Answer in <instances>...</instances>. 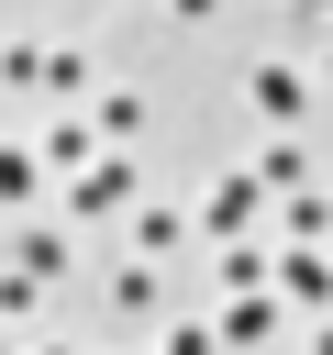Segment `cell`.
I'll return each mask as SVG.
<instances>
[{
	"label": "cell",
	"mask_w": 333,
	"mask_h": 355,
	"mask_svg": "<svg viewBox=\"0 0 333 355\" xmlns=\"http://www.w3.org/2000/svg\"><path fill=\"white\" fill-rule=\"evenodd\" d=\"M122 200H133V166H122V155H89V166H78V189H67V211H78V222H100V211H122Z\"/></svg>",
	"instance_id": "1"
},
{
	"label": "cell",
	"mask_w": 333,
	"mask_h": 355,
	"mask_svg": "<svg viewBox=\"0 0 333 355\" xmlns=\"http://www.w3.org/2000/svg\"><path fill=\"white\" fill-rule=\"evenodd\" d=\"M244 100H255V111H266V122H300V100H311V78H300V67H278V55H266V67H255V78H244Z\"/></svg>",
	"instance_id": "2"
},
{
	"label": "cell",
	"mask_w": 333,
	"mask_h": 355,
	"mask_svg": "<svg viewBox=\"0 0 333 355\" xmlns=\"http://www.w3.org/2000/svg\"><path fill=\"white\" fill-rule=\"evenodd\" d=\"M266 333H278V300H266V288H244V300L211 322V344H266Z\"/></svg>",
	"instance_id": "3"
},
{
	"label": "cell",
	"mask_w": 333,
	"mask_h": 355,
	"mask_svg": "<svg viewBox=\"0 0 333 355\" xmlns=\"http://www.w3.org/2000/svg\"><path fill=\"white\" fill-rule=\"evenodd\" d=\"M244 178H255L266 200H289V189H311V155H300V144H266V155H255Z\"/></svg>",
	"instance_id": "4"
},
{
	"label": "cell",
	"mask_w": 333,
	"mask_h": 355,
	"mask_svg": "<svg viewBox=\"0 0 333 355\" xmlns=\"http://www.w3.org/2000/svg\"><path fill=\"white\" fill-rule=\"evenodd\" d=\"M255 200H266V189H255V178H222V189H211V211H200V222H211V233H244V222H255Z\"/></svg>",
	"instance_id": "5"
},
{
	"label": "cell",
	"mask_w": 333,
	"mask_h": 355,
	"mask_svg": "<svg viewBox=\"0 0 333 355\" xmlns=\"http://www.w3.org/2000/svg\"><path fill=\"white\" fill-rule=\"evenodd\" d=\"M278 288H289V300H333V266H322L311 244H289V255H278Z\"/></svg>",
	"instance_id": "6"
},
{
	"label": "cell",
	"mask_w": 333,
	"mask_h": 355,
	"mask_svg": "<svg viewBox=\"0 0 333 355\" xmlns=\"http://www.w3.org/2000/svg\"><path fill=\"white\" fill-rule=\"evenodd\" d=\"M44 189V155H22V144H0V211H22Z\"/></svg>",
	"instance_id": "7"
},
{
	"label": "cell",
	"mask_w": 333,
	"mask_h": 355,
	"mask_svg": "<svg viewBox=\"0 0 333 355\" xmlns=\"http://www.w3.org/2000/svg\"><path fill=\"white\" fill-rule=\"evenodd\" d=\"M178 233H189V211H166V200L133 211V244H144V255H178Z\"/></svg>",
	"instance_id": "8"
},
{
	"label": "cell",
	"mask_w": 333,
	"mask_h": 355,
	"mask_svg": "<svg viewBox=\"0 0 333 355\" xmlns=\"http://www.w3.org/2000/svg\"><path fill=\"white\" fill-rule=\"evenodd\" d=\"M11 266H22V277H33V288H44V277H56V266H67V244H56V233H11Z\"/></svg>",
	"instance_id": "9"
},
{
	"label": "cell",
	"mask_w": 333,
	"mask_h": 355,
	"mask_svg": "<svg viewBox=\"0 0 333 355\" xmlns=\"http://www.w3.org/2000/svg\"><path fill=\"white\" fill-rule=\"evenodd\" d=\"M211 277H222V288H233V300H244V288H266V277H278V255H255V244H233V255H222V266H211Z\"/></svg>",
	"instance_id": "10"
},
{
	"label": "cell",
	"mask_w": 333,
	"mask_h": 355,
	"mask_svg": "<svg viewBox=\"0 0 333 355\" xmlns=\"http://www.w3.org/2000/svg\"><path fill=\"white\" fill-rule=\"evenodd\" d=\"M44 78V44H0V89H33Z\"/></svg>",
	"instance_id": "11"
},
{
	"label": "cell",
	"mask_w": 333,
	"mask_h": 355,
	"mask_svg": "<svg viewBox=\"0 0 333 355\" xmlns=\"http://www.w3.org/2000/svg\"><path fill=\"white\" fill-rule=\"evenodd\" d=\"M22 311H33V277H22V266H0V322H22Z\"/></svg>",
	"instance_id": "12"
},
{
	"label": "cell",
	"mask_w": 333,
	"mask_h": 355,
	"mask_svg": "<svg viewBox=\"0 0 333 355\" xmlns=\"http://www.w3.org/2000/svg\"><path fill=\"white\" fill-rule=\"evenodd\" d=\"M155 355H222V344H211V322H178V333H166Z\"/></svg>",
	"instance_id": "13"
},
{
	"label": "cell",
	"mask_w": 333,
	"mask_h": 355,
	"mask_svg": "<svg viewBox=\"0 0 333 355\" xmlns=\"http://www.w3.org/2000/svg\"><path fill=\"white\" fill-rule=\"evenodd\" d=\"M166 11H178V22H211V11H222V0H166Z\"/></svg>",
	"instance_id": "14"
},
{
	"label": "cell",
	"mask_w": 333,
	"mask_h": 355,
	"mask_svg": "<svg viewBox=\"0 0 333 355\" xmlns=\"http://www.w3.org/2000/svg\"><path fill=\"white\" fill-rule=\"evenodd\" d=\"M22 355H67V344H22Z\"/></svg>",
	"instance_id": "15"
},
{
	"label": "cell",
	"mask_w": 333,
	"mask_h": 355,
	"mask_svg": "<svg viewBox=\"0 0 333 355\" xmlns=\"http://www.w3.org/2000/svg\"><path fill=\"white\" fill-rule=\"evenodd\" d=\"M322 222H333V200H322Z\"/></svg>",
	"instance_id": "16"
},
{
	"label": "cell",
	"mask_w": 333,
	"mask_h": 355,
	"mask_svg": "<svg viewBox=\"0 0 333 355\" xmlns=\"http://www.w3.org/2000/svg\"><path fill=\"white\" fill-rule=\"evenodd\" d=\"M0 355H11V333H0Z\"/></svg>",
	"instance_id": "17"
},
{
	"label": "cell",
	"mask_w": 333,
	"mask_h": 355,
	"mask_svg": "<svg viewBox=\"0 0 333 355\" xmlns=\"http://www.w3.org/2000/svg\"><path fill=\"white\" fill-rule=\"evenodd\" d=\"M322 11H333V0H322Z\"/></svg>",
	"instance_id": "18"
}]
</instances>
